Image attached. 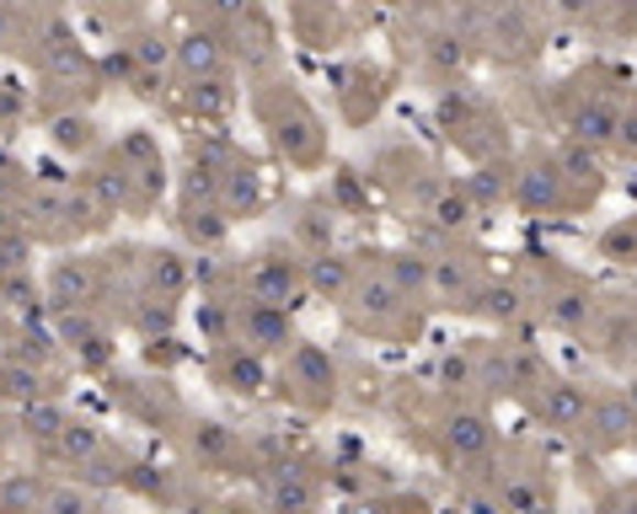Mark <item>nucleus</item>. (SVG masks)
I'll return each instance as SVG.
<instances>
[{"label":"nucleus","mask_w":637,"mask_h":514,"mask_svg":"<svg viewBox=\"0 0 637 514\" xmlns=\"http://www.w3.org/2000/svg\"><path fill=\"white\" fill-rule=\"evenodd\" d=\"M65 429H70L65 407H54V402H33V407H22V435H28V439H39V445H59Z\"/></svg>","instance_id":"1"},{"label":"nucleus","mask_w":637,"mask_h":514,"mask_svg":"<svg viewBox=\"0 0 637 514\" xmlns=\"http://www.w3.org/2000/svg\"><path fill=\"white\" fill-rule=\"evenodd\" d=\"M177 65H183L188 76H215V70L226 65V54H220V43L209 39V33H194V39H183V48H177Z\"/></svg>","instance_id":"2"},{"label":"nucleus","mask_w":637,"mask_h":514,"mask_svg":"<svg viewBox=\"0 0 637 514\" xmlns=\"http://www.w3.org/2000/svg\"><path fill=\"white\" fill-rule=\"evenodd\" d=\"M48 289H54V300H59L65 311H70V306H86V300H91V269H86V263H59Z\"/></svg>","instance_id":"3"},{"label":"nucleus","mask_w":637,"mask_h":514,"mask_svg":"<svg viewBox=\"0 0 637 514\" xmlns=\"http://www.w3.org/2000/svg\"><path fill=\"white\" fill-rule=\"evenodd\" d=\"M0 396L33 407V402H43V375L33 364H6V370H0Z\"/></svg>","instance_id":"4"},{"label":"nucleus","mask_w":637,"mask_h":514,"mask_svg":"<svg viewBox=\"0 0 637 514\" xmlns=\"http://www.w3.org/2000/svg\"><path fill=\"white\" fill-rule=\"evenodd\" d=\"M54 450H59V456H70V461H91V456L102 450V435H97L91 424H76V418H70V429L59 435Z\"/></svg>","instance_id":"5"},{"label":"nucleus","mask_w":637,"mask_h":514,"mask_svg":"<svg viewBox=\"0 0 637 514\" xmlns=\"http://www.w3.org/2000/svg\"><path fill=\"white\" fill-rule=\"evenodd\" d=\"M91 198H97V209H102V215H113V209H119L123 198H129V172H97V177H91Z\"/></svg>","instance_id":"6"},{"label":"nucleus","mask_w":637,"mask_h":514,"mask_svg":"<svg viewBox=\"0 0 637 514\" xmlns=\"http://www.w3.org/2000/svg\"><path fill=\"white\" fill-rule=\"evenodd\" d=\"M226 381H231V392H263V364H257L252 354H231Z\"/></svg>","instance_id":"7"},{"label":"nucleus","mask_w":637,"mask_h":514,"mask_svg":"<svg viewBox=\"0 0 637 514\" xmlns=\"http://www.w3.org/2000/svg\"><path fill=\"white\" fill-rule=\"evenodd\" d=\"M43 514H102L80 488H48V504H43Z\"/></svg>","instance_id":"8"},{"label":"nucleus","mask_w":637,"mask_h":514,"mask_svg":"<svg viewBox=\"0 0 637 514\" xmlns=\"http://www.w3.org/2000/svg\"><path fill=\"white\" fill-rule=\"evenodd\" d=\"M43 54H48V70H54V76H76L80 70V48L70 39H54Z\"/></svg>","instance_id":"9"},{"label":"nucleus","mask_w":637,"mask_h":514,"mask_svg":"<svg viewBox=\"0 0 637 514\" xmlns=\"http://www.w3.org/2000/svg\"><path fill=\"white\" fill-rule=\"evenodd\" d=\"M48 359H54V343H48L43 332H22V338H17V364H33V370H39Z\"/></svg>","instance_id":"10"},{"label":"nucleus","mask_w":637,"mask_h":514,"mask_svg":"<svg viewBox=\"0 0 637 514\" xmlns=\"http://www.w3.org/2000/svg\"><path fill=\"white\" fill-rule=\"evenodd\" d=\"M54 140H59V145H91V123L86 119H59L54 123Z\"/></svg>","instance_id":"11"},{"label":"nucleus","mask_w":637,"mask_h":514,"mask_svg":"<svg viewBox=\"0 0 637 514\" xmlns=\"http://www.w3.org/2000/svg\"><path fill=\"white\" fill-rule=\"evenodd\" d=\"M151 274H156V284H166V289H177V284H183V269H177V258H172V252H161Z\"/></svg>","instance_id":"12"},{"label":"nucleus","mask_w":637,"mask_h":514,"mask_svg":"<svg viewBox=\"0 0 637 514\" xmlns=\"http://www.w3.org/2000/svg\"><path fill=\"white\" fill-rule=\"evenodd\" d=\"M455 445H466V450H472V445H482V424H477V418L455 424Z\"/></svg>","instance_id":"13"},{"label":"nucleus","mask_w":637,"mask_h":514,"mask_svg":"<svg viewBox=\"0 0 637 514\" xmlns=\"http://www.w3.org/2000/svg\"><path fill=\"white\" fill-rule=\"evenodd\" d=\"M317 284H343V263H321V269H317Z\"/></svg>","instance_id":"14"},{"label":"nucleus","mask_w":637,"mask_h":514,"mask_svg":"<svg viewBox=\"0 0 637 514\" xmlns=\"http://www.w3.org/2000/svg\"><path fill=\"white\" fill-rule=\"evenodd\" d=\"M0 445H6V424H0Z\"/></svg>","instance_id":"15"}]
</instances>
